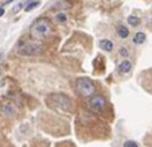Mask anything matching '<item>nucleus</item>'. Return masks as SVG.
Listing matches in <instances>:
<instances>
[{"instance_id": "ddd939ff", "label": "nucleus", "mask_w": 152, "mask_h": 147, "mask_svg": "<svg viewBox=\"0 0 152 147\" xmlns=\"http://www.w3.org/2000/svg\"><path fill=\"white\" fill-rule=\"evenodd\" d=\"M55 19H57V22H59V23H63V22H66L67 16H66V14L61 12V14H58L57 16H55Z\"/></svg>"}, {"instance_id": "423d86ee", "label": "nucleus", "mask_w": 152, "mask_h": 147, "mask_svg": "<svg viewBox=\"0 0 152 147\" xmlns=\"http://www.w3.org/2000/svg\"><path fill=\"white\" fill-rule=\"evenodd\" d=\"M1 113L7 118H12V116L16 115V108L12 103H4L1 105Z\"/></svg>"}, {"instance_id": "9d476101", "label": "nucleus", "mask_w": 152, "mask_h": 147, "mask_svg": "<svg viewBox=\"0 0 152 147\" xmlns=\"http://www.w3.org/2000/svg\"><path fill=\"white\" fill-rule=\"evenodd\" d=\"M117 34H118V37L120 38L125 39V38H128L129 31H128V29H126L125 26H117Z\"/></svg>"}, {"instance_id": "6e6552de", "label": "nucleus", "mask_w": 152, "mask_h": 147, "mask_svg": "<svg viewBox=\"0 0 152 147\" xmlns=\"http://www.w3.org/2000/svg\"><path fill=\"white\" fill-rule=\"evenodd\" d=\"M131 68H132V64L129 62V61H123L120 64V66H118V72L120 73H128L131 72Z\"/></svg>"}, {"instance_id": "1a4fd4ad", "label": "nucleus", "mask_w": 152, "mask_h": 147, "mask_svg": "<svg viewBox=\"0 0 152 147\" xmlns=\"http://www.w3.org/2000/svg\"><path fill=\"white\" fill-rule=\"evenodd\" d=\"M144 40H145V34L144 32H136V35L133 37V43L136 45L144 43Z\"/></svg>"}, {"instance_id": "f03ea898", "label": "nucleus", "mask_w": 152, "mask_h": 147, "mask_svg": "<svg viewBox=\"0 0 152 147\" xmlns=\"http://www.w3.org/2000/svg\"><path fill=\"white\" fill-rule=\"evenodd\" d=\"M75 88H77L78 93L83 97H92L96 93V85L90 78L88 77H80L75 81Z\"/></svg>"}, {"instance_id": "0eeeda50", "label": "nucleus", "mask_w": 152, "mask_h": 147, "mask_svg": "<svg viewBox=\"0 0 152 147\" xmlns=\"http://www.w3.org/2000/svg\"><path fill=\"white\" fill-rule=\"evenodd\" d=\"M98 45H100V47L104 50V51H108V53L113 51V49H115L113 42H112V40H109V39H101Z\"/></svg>"}, {"instance_id": "f3484780", "label": "nucleus", "mask_w": 152, "mask_h": 147, "mask_svg": "<svg viewBox=\"0 0 152 147\" xmlns=\"http://www.w3.org/2000/svg\"><path fill=\"white\" fill-rule=\"evenodd\" d=\"M0 61H1V54H0Z\"/></svg>"}, {"instance_id": "7ed1b4c3", "label": "nucleus", "mask_w": 152, "mask_h": 147, "mask_svg": "<svg viewBox=\"0 0 152 147\" xmlns=\"http://www.w3.org/2000/svg\"><path fill=\"white\" fill-rule=\"evenodd\" d=\"M40 50H42V45L40 43H37V42H26V43H23L22 46H19V49H18V53H19L20 55H37L40 53Z\"/></svg>"}, {"instance_id": "4468645a", "label": "nucleus", "mask_w": 152, "mask_h": 147, "mask_svg": "<svg viewBox=\"0 0 152 147\" xmlns=\"http://www.w3.org/2000/svg\"><path fill=\"white\" fill-rule=\"evenodd\" d=\"M124 147H137V144H136V142L126 140L125 143H124Z\"/></svg>"}, {"instance_id": "39448f33", "label": "nucleus", "mask_w": 152, "mask_h": 147, "mask_svg": "<svg viewBox=\"0 0 152 147\" xmlns=\"http://www.w3.org/2000/svg\"><path fill=\"white\" fill-rule=\"evenodd\" d=\"M54 98H55V107L57 108H61L62 111H70L72 110V101L67 96L65 95H54Z\"/></svg>"}, {"instance_id": "20e7f679", "label": "nucleus", "mask_w": 152, "mask_h": 147, "mask_svg": "<svg viewBox=\"0 0 152 147\" xmlns=\"http://www.w3.org/2000/svg\"><path fill=\"white\" fill-rule=\"evenodd\" d=\"M89 107L94 113H98L106 107V98L102 95H94L89 100Z\"/></svg>"}, {"instance_id": "f257e3e1", "label": "nucleus", "mask_w": 152, "mask_h": 147, "mask_svg": "<svg viewBox=\"0 0 152 147\" xmlns=\"http://www.w3.org/2000/svg\"><path fill=\"white\" fill-rule=\"evenodd\" d=\"M31 35L35 39L40 38H46L53 32V26L47 19H38L34 24L31 26Z\"/></svg>"}, {"instance_id": "dca6fc26", "label": "nucleus", "mask_w": 152, "mask_h": 147, "mask_svg": "<svg viewBox=\"0 0 152 147\" xmlns=\"http://www.w3.org/2000/svg\"><path fill=\"white\" fill-rule=\"evenodd\" d=\"M3 14H4V10L0 8V16H3Z\"/></svg>"}, {"instance_id": "f8f14e48", "label": "nucleus", "mask_w": 152, "mask_h": 147, "mask_svg": "<svg viewBox=\"0 0 152 147\" xmlns=\"http://www.w3.org/2000/svg\"><path fill=\"white\" fill-rule=\"evenodd\" d=\"M128 23L131 24V26H139V23H140V19H139L137 16H133V15H131V16H128Z\"/></svg>"}, {"instance_id": "9b49d317", "label": "nucleus", "mask_w": 152, "mask_h": 147, "mask_svg": "<svg viewBox=\"0 0 152 147\" xmlns=\"http://www.w3.org/2000/svg\"><path fill=\"white\" fill-rule=\"evenodd\" d=\"M39 4H40V1H39V0H34V1H28V3L26 4V7H24V11H26V12L32 11V10H34V8H37V7H39Z\"/></svg>"}, {"instance_id": "2eb2a0df", "label": "nucleus", "mask_w": 152, "mask_h": 147, "mask_svg": "<svg viewBox=\"0 0 152 147\" xmlns=\"http://www.w3.org/2000/svg\"><path fill=\"white\" fill-rule=\"evenodd\" d=\"M120 55H121V57H124V58H126V57H128V55H129L128 50H126V49H124V47H123V49H120Z\"/></svg>"}]
</instances>
